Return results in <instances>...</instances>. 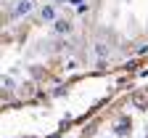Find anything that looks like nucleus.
Here are the masks:
<instances>
[{
  "label": "nucleus",
  "instance_id": "1",
  "mask_svg": "<svg viewBox=\"0 0 148 138\" xmlns=\"http://www.w3.org/2000/svg\"><path fill=\"white\" fill-rule=\"evenodd\" d=\"M79 138H148V83L103 104Z\"/></svg>",
  "mask_w": 148,
  "mask_h": 138
}]
</instances>
